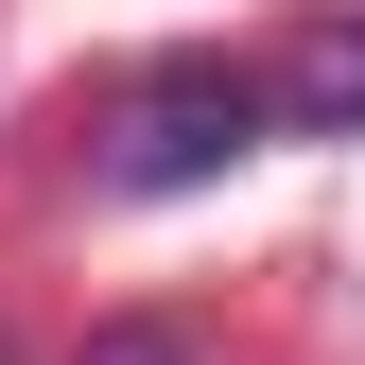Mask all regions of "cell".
Returning a JSON list of instances; mask_svg holds the SVG:
<instances>
[{
    "label": "cell",
    "instance_id": "cell-1",
    "mask_svg": "<svg viewBox=\"0 0 365 365\" xmlns=\"http://www.w3.org/2000/svg\"><path fill=\"white\" fill-rule=\"evenodd\" d=\"M279 122H261V87L244 70H174V87H140V122H122V192H192V174H226V157H261Z\"/></svg>",
    "mask_w": 365,
    "mask_h": 365
},
{
    "label": "cell",
    "instance_id": "cell-2",
    "mask_svg": "<svg viewBox=\"0 0 365 365\" xmlns=\"http://www.w3.org/2000/svg\"><path fill=\"white\" fill-rule=\"evenodd\" d=\"M279 140H365V18H296V53L261 70Z\"/></svg>",
    "mask_w": 365,
    "mask_h": 365
},
{
    "label": "cell",
    "instance_id": "cell-3",
    "mask_svg": "<svg viewBox=\"0 0 365 365\" xmlns=\"http://www.w3.org/2000/svg\"><path fill=\"white\" fill-rule=\"evenodd\" d=\"M87 365H192V348H174V331H105Z\"/></svg>",
    "mask_w": 365,
    "mask_h": 365
}]
</instances>
